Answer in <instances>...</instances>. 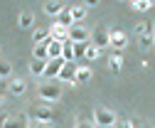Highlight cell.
Segmentation results:
<instances>
[{"instance_id":"30bf717a","label":"cell","mask_w":155,"mask_h":128,"mask_svg":"<svg viewBox=\"0 0 155 128\" xmlns=\"http://www.w3.org/2000/svg\"><path fill=\"white\" fill-rule=\"evenodd\" d=\"M27 116L25 113H15V116H5L3 128H27Z\"/></svg>"},{"instance_id":"cb8c5ba5","label":"cell","mask_w":155,"mask_h":128,"mask_svg":"<svg viewBox=\"0 0 155 128\" xmlns=\"http://www.w3.org/2000/svg\"><path fill=\"white\" fill-rule=\"evenodd\" d=\"M138 47H140L143 52L153 49V47H155V34H148V37H138Z\"/></svg>"},{"instance_id":"9a60e30c","label":"cell","mask_w":155,"mask_h":128,"mask_svg":"<svg viewBox=\"0 0 155 128\" xmlns=\"http://www.w3.org/2000/svg\"><path fill=\"white\" fill-rule=\"evenodd\" d=\"M91 67H86V64H76V77H74V81L76 84H84V81H89L91 79Z\"/></svg>"},{"instance_id":"52a82bcc","label":"cell","mask_w":155,"mask_h":128,"mask_svg":"<svg viewBox=\"0 0 155 128\" xmlns=\"http://www.w3.org/2000/svg\"><path fill=\"white\" fill-rule=\"evenodd\" d=\"M74 77H76V64L74 62H67L62 67V71H59V77H57V81H67L69 86H79V84L74 81Z\"/></svg>"},{"instance_id":"277c9868","label":"cell","mask_w":155,"mask_h":128,"mask_svg":"<svg viewBox=\"0 0 155 128\" xmlns=\"http://www.w3.org/2000/svg\"><path fill=\"white\" fill-rule=\"evenodd\" d=\"M89 40H91V30H86L84 25L69 27V42L71 44H89Z\"/></svg>"},{"instance_id":"ac0fdd59","label":"cell","mask_w":155,"mask_h":128,"mask_svg":"<svg viewBox=\"0 0 155 128\" xmlns=\"http://www.w3.org/2000/svg\"><path fill=\"white\" fill-rule=\"evenodd\" d=\"M49 40V30H45V27H35L32 30V42L35 44H45Z\"/></svg>"},{"instance_id":"d6986e66","label":"cell","mask_w":155,"mask_h":128,"mask_svg":"<svg viewBox=\"0 0 155 128\" xmlns=\"http://www.w3.org/2000/svg\"><path fill=\"white\" fill-rule=\"evenodd\" d=\"M45 69H47V62H40V59L30 62V74L32 77H45Z\"/></svg>"},{"instance_id":"603a6c76","label":"cell","mask_w":155,"mask_h":128,"mask_svg":"<svg viewBox=\"0 0 155 128\" xmlns=\"http://www.w3.org/2000/svg\"><path fill=\"white\" fill-rule=\"evenodd\" d=\"M153 5H155L153 0H133V3H130V8H133V10H138V12H148Z\"/></svg>"},{"instance_id":"8fae6325","label":"cell","mask_w":155,"mask_h":128,"mask_svg":"<svg viewBox=\"0 0 155 128\" xmlns=\"http://www.w3.org/2000/svg\"><path fill=\"white\" fill-rule=\"evenodd\" d=\"M45 44H47V59H62V42H54L49 37Z\"/></svg>"},{"instance_id":"f1b7e54d","label":"cell","mask_w":155,"mask_h":128,"mask_svg":"<svg viewBox=\"0 0 155 128\" xmlns=\"http://www.w3.org/2000/svg\"><path fill=\"white\" fill-rule=\"evenodd\" d=\"M113 128H133V123H130V118H118L113 123Z\"/></svg>"},{"instance_id":"4fadbf2b","label":"cell","mask_w":155,"mask_h":128,"mask_svg":"<svg viewBox=\"0 0 155 128\" xmlns=\"http://www.w3.org/2000/svg\"><path fill=\"white\" fill-rule=\"evenodd\" d=\"M86 12H89V10H86L84 5H71V8H69V15H71V22H74V25L84 22V20H86Z\"/></svg>"},{"instance_id":"ffe728a7","label":"cell","mask_w":155,"mask_h":128,"mask_svg":"<svg viewBox=\"0 0 155 128\" xmlns=\"http://www.w3.org/2000/svg\"><path fill=\"white\" fill-rule=\"evenodd\" d=\"M62 59L64 62H76V57H74V44L67 40V42H62Z\"/></svg>"},{"instance_id":"1f68e13d","label":"cell","mask_w":155,"mask_h":128,"mask_svg":"<svg viewBox=\"0 0 155 128\" xmlns=\"http://www.w3.org/2000/svg\"><path fill=\"white\" fill-rule=\"evenodd\" d=\"M27 128H49V126H47V123H40V121H30Z\"/></svg>"},{"instance_id":"f546056e","label":"cell","mask_w":155,"mask_h":128,"mask_svg":"<svg viewBox=\"0 0 155 128\" xmlns=\"http://www.w3.org/2000/svg\"><path fill=\"white\" fill-rule=\"evenodd\" d=\"M84 52H86V44H74V57H76V59L84 57Z\"/></svg>"},{"instance_id":"3957f363","label":"cell","mask_w":155,"mask_h":128,"mask_svg":"<svg viewBox=\"0 0 155 128\" xmlns=\"http://www.w3.org/2000/svg\"><path fill=\"white\" fill-rule=\"evenodd\" d=\"M30 116H32V121H40V123H47V126H52L54 118H57L49 103H40V106H35L32 111H30Z\"/></svg>"},{"instance_id":"4dcf8cb0","label":"cell","mask_w":155,"mask_h":128,"mask_svg":"<svg viewBox=\"0 0 155 128\" xmlns=\"http://www.w3.org/2000/svg\"><path fill=\"white\" fill-rule=\"evenodd\" d=\"M130 123H133V128H150L145 121H138V118H135V121H130Z\"/></svg>"},{"instance_id":"83f0119b","label":"cell","mask_w":155,"mask_h":128,"mask_svg":"<svg viewBox=\"0 0 155 128\" xmlns=\"http://www.w3.org/2000/svg\"><path fill=\"white\" fill-rule=\"evenodd\" d=\"M74 128H96V126H94V118H84V116H79V121L74 123Z\"/></svg>"},{"instance_id":"6da1fadb","label":"cell","mask_w":155,"mask_h":128,"mask_svg":"<svg viewBox=\"0 0 155 128\" xmlns=\"http://www.w3.org/2000/svg\"><path fill=\"white\" fill-rule=\"evenodd\" d=\"M37 96H40V101H45V103H57L62 99V84L59 81H42L40 86H37Z\"/></svg>"},{"instance_id":"8992f818","label":"cell","mask_w":155,"mask_h":128,"mask_svg":"<svg viewBox=\"0 0 155 128\" xmlns=\"http://www.w3.org/2000/svg\"><path fill=\"white\" fill-rule=\"evenodd\" d=\"M89 44H94L96 49H106V47H108V30H106V27H96V30L91 32Z\"/></svg>"},{"instance_id":"9c48e42d","label":"cell","mask_w":155,"mask_h":128,"mask_svg":"<svg viewBox=\"0 0 155 128\" xmlns=\"http://www.w3.org/2000/svg\"><path fill=\"white\" fill-rule=\"evenodd\" d=\"M49 37H52L54 42H67V40H69V27H64V25H59V22H52Z\"/></svg>"},{"instance_id":"5bb4252c","label":"cell","mask_w":155,"mask_h":128,"mask_svg":"<svg viewBox=\"0 0 155 128\" xmlns=\"http://www.w3.org/2000/svg\"><path fill=\"white\" fill-rule=\"evenodd\" d=\"M8 89H10V94H15V96H22L25 91H27V81H25V79H20V77H15V79L8 84Z\"/></svg>"},{"instance_id":"484cf974","label":"cell","mask_w":155,"mask_h":128,"mask_svg":"<svg viewBox=\"0 0 155 128\" xmlns=\"http://www.w3.org/2000/svg\"><path fill=\"white\" fill-rule=\"evenodd\" d=\"M57 22H59V25H64V27H71V25H74V22H71V15H69V8H64V10L59 12Z\"/></svg>"},{"instance_id":"7c38bea8","label":"cell","mask_w":155,"mask_h":128,"mask_svg":"<svg viewBox=\"0 0 155 128\" xmlns=\"http://www.w3.org/2000/svg\"><path fill=\"white\" fill-rule=\"evenodd\" d=\"M64 8H67V5H64V3H59V0H49V3H45V5H42L45 15H52V17H59V12H62Z\"/></svg>"},{"instance_id":"7a4b0ae2","label":"cell","mask_w":155,"mask_h":128,"mask_svg":"<svg viewBox=\"0 0 155 128\" xmlns=\"http://www.w3.org/2000/svg\"><path fill=\"white\" fill-rule=\"evenodd\" d=\"M91 118H94V126L96 128H113V123L118 121V116H116L111 108H106V106H99Z\"/></svg>"},{"instance_id":"5b68a950","label":"cell","mask_w":155,"mask_h":128,"mask_svg":"<svg viewBox=\"0 0 155 128\" xmlns=\"http://www.w3.org/2000/svg\"><path fill=\"white\" fill-rule=\"evenodd\" d=\"M126 44H128V37H126V32H121V30H108V47H113L116 52H123L126 49Z\"/></svg>"},{"instance_id":"ba28073f","label":"cell","mask_w":155,"mask_h":128,"mask_svg":"<svg viewBox=\"0 0 155 128\" xmlns=\"http://www.w3.org/2000/svg\"><path fill=\"white\" fill-rule=\"evenodd\" d=\"M64 64H67L64 59H49V62H47V69H45V79L54 81L57 77H59V71H62Z\"/></svg>"},{"instance_id":"d4e9b609","label":"cell","mask_w":155,"mask_h":128,"mask_svg":"<svg viewBox=\"0 0 155 128\" xmlns=\"http://www.w3.org/2000/svg\"><path fill=\"white\" fill-rule=\"evenodd\" d=\"M99 54H101V49H96L94 44H86V52H84V59H86V62L99 59Z\"/></svg>"},{"instance_id":"e0dca14e","label":"cell","mask_w":155,"mask_h":128,"mask_svg":"<svg viewBox=\"0 0 155 128\" xmlns=\"http://www.w3.org/2000/svg\"><path fill=\"white\" fill-rule=\"evenodd\" d=\"M135 34H138V37H148V34H155V27H153V22H148V20H140L138 25H135Z\"/></svg>"},{"instance_id":"2e32d148","label":"cell","mask_w":155,"mask_h":128,"mask_svg":"<svg viewBox=\"0 0 155 128\" xmlns=\"http://www.w3.org/2000/svg\"><path fill=\"white\" fill-rule=\"evenodd\" d=\"M17 25H20L22 30H35V15L30 10L20 12V17H17Z\"/></svg>"},{"instance_id":"7402d4cb","label":"cell","mask_w":155,"mask_h":128,"mask_svg":"<svg viewBox=\"0 0 155 128\" xmlns=\"http://www.w3.org/2000/svg\"><path fill=\"white\" fill-rule=\"evenodd\" d=\"M32 59L49 62V59H47V44H35V47H32Z\"/></svg>"},{"instance_id":"4316f807","label":"cell","mask_w":155,"mask_h":128,"mask_svg":"<svg viewBox=\"0 0 155 128\" xmlns=\"http://www.w3.org/2000/svg\"><path fill=\"white\" fill-rule=\"evenodd\" d=\"M12 74V64L8 59H0V79H8Z\"/></svg>"},{"instance_id":"44dd1931","label":"cell","mask_w":155,"mask_h":128,"mask_svg":"<svg viewBox=\"0 0 155 128\" xmlns=\"http://www.w3.org/2000/svg\"><path fill=\"white\" fill-rule=\"evenodd\" d=\"M108 69L113 71V74H118V71L123 69V57H121V54H118V52H116V54H113V57L108 59Z\"/></svg>"}]
</instances>
